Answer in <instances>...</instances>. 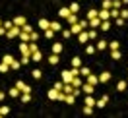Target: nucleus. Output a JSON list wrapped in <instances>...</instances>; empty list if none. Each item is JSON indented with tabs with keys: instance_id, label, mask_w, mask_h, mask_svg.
<instances>
[{
	"instance_id": "a878e982",
	"label": "nucleus",
	"mask_w": 128,
	"mask_h": 118,
	"mask_svg": "<svg viewBox=\"0 0 128 118\" xmlns=\"http://www.w3.org/2000/svg\"><path fill=\"white\" fill-rule=\"evenodd\" d=\"M111 58L112 60H120V58H122V52H120L118 48H116V50H111Z\"/></svg>"
},
{
	"instance_id": "9b49d317",
	"label": "nucleus",
	"mask_w": 128,
	"mask_h": 118,
	"mask_svg": "<svg viewBox=\"0 0 128 118\" xmlns=\"http://www.w3.org/2000/svg\"><path fill=\"white\" fill-rule=\"evenodd\" d=\"M101 21H103V19H101L99 16L93 17V19H89V27H95V29H99V27H101Z\"/></svg>"
},
{
	"instance_id": "3c124183",
	"label": "nucleus",
	"mask_w": 128,
	"mask_h": 118,
	"mask_svg": "<svg viewBox=\"0 0 128 118\" xmlns=\"http://www.w3.org/2000/svg\"><path fill=\"white\" fill-rule=\"evenodd\" d=\"M114 23L118 25V27H122V25H124V17H116V19H114Z\"/></svg>"
},
{
	"instance_id": "423d86ee",
	"label": "nucleus",
	"mask_w": 128,
	"mask_h": 118,
	"mask_svg": "<svg viewBox=\"0 0 128 118\" xmlns=\"http://www.w3.org/2000/svg\"><path fill=\"white\" fill-rule=\"evenodd\" d=\"M78 41H80L82 45H88V43H89V33L86 31V29H84V31H82L80 35H78Z\"/></svg>"
},
{
	"instance_id": "de8ad7c7",
	"label": "nucleus",
	"mask_w": 128,
	"mask_h": 118,
	"mask_svg": "<svg viewBox=\"0 0 128 118\" xmlns=\"http://www.w3.org/2000/svg\"><path fill=\"white\" fill-rule=\"evenodd\" d=\"M22 31H25V33H33V27H31L29 23H25L24 27H22Z\"/></svg>"
},
{
	"instance_id": "6ab92c4d",
	"label": "nucleus",
	"mask_w": 128,
	"mask_h": 118,
	"mask_svg": "<svg viewBox=\"0 0 128 118\" xmlns=\"http://www.w3.org/2000/svg\"><path fill=\"white\" fill-rule=\"evenodd\" d=\"M31 60L33 62H41V60H43V52H41V50H35L31 54Z\"/></svg>"
},
{
	"instance_id": "8fccbe9b",
	"label": "nucleus",
	"mask_w": 128,
	"mask_h": 118,
	"mask_svg": "<svg viewBox=\"0 0 128 118\" xmlns=\"http://www.w3.org/2000/svg\"><path fill=\"white\" fill-rule=\"evenodd\" d=\"M54 89L62 91V89H64V81H56V83H54Z\"/></svg>"
},
{
	"instance_id": "f03ea898",
	"label": "nucleus",
	"mask_w": 128,
	"mask_h": 118,
	"mask_svg": "<svg viewBox=\"0 0 128 118\" xmlns=\"http://www.w3.org/2000/svg\"><path fill=\"white\" fill-rule=\"evenodd\" d=\"M16 87L22 91V93H31V87L27 85V83H24L22 79H18V81H16Z\"/></svg>"
},
{
	"instance_id": "20e7f679",
	"label": "nucleus",
	"mask_w": 128,
	"mask_h": 118,
	"mask_svg": "<svg viewBox=\"0 0 128 118\" xmlns=\"http://www.w3.org/2000/svg\"><path fill=\"white\" fill-rule=\"evenodd\" d=\"M93 89H95V85H91V83H88V81H84V85H82V93L91 95V93H93Z\"/></svg>"
},
{
	"instance_id": "37998d69",
	"label": "nucleus",
	"mask_w": 128,
	"mask_h": 118,
	"mask_svg": "<svg viewBox=\"0 0 128 118\" xmlns=\"http://www.w3.org/2000/svg\"><path fill=\"white\" fill-rule=\"evenodd\" d=\"M82 112H84V114H88V116H89V114H93V107H89V105H86Z\"/></svg>"
},
{
	"instance_id": "5701e85b",
	"label": "nucleus",
	"mask_w": 128,
	"mask_h": 118,
	"mask_svg": "<svg viewBox=\"0 0 128 118\" xmlns=\"http://www.w3.org/2000/svg\"><path fill=\"white\" fill-rule=\"evenodd\" d=\"M10 70H12V68H10V64H6V62H0V74H8Z\"/></svg>"
},
{
	"instance_id": "a18cd8bd",
	"label": "nucleus",
	"mask_w": 128,
	"mask_h": 118,
	"mask_svg": "<svg viewBox=\"0 0 128 118\" xmlns=\"http://www.w3.org/2000/svg\"><path fill=\"white\" fill-rule=\"evenodd\" d=\"M2 25H4V27H6V31H8V29H12V27H14V19H12V21H10V19H6Z\"/></svg>"
},
{
	"instance_id": "9d476101",
	"label": "nucleus",
	"mask_w": 128,
	"mask_h": 118,
	"mask_svg": "<svg viewBox=\"0 0 128 118\" xmlns=\"http://www.w3.org/2000/svg\"><path fill=\"white\" fill-rule=\"evenodd\" d=\"M111 79V72H101L99 74V83H107Z\"/></svg>"
},
{
	"instance_id": "bf43d9fd",
	"label": "nucleus",
	"mask_w": 128,
	"mask_h": 118,
	"mask_svg": "<svg viewBox=\"0 0 128 118\" xmlns=\"http://www.w3.org/2000/svg\"><path fill=\"white\" fill-rule=\"evenodd\" d=\"M122 4H128V0H122Z\"/></svg>"
},
{
	"instance_id": "864d4df0",
	"label": "nucleus",
	"mask_w": 128,
	"mask_h": 118,
	"mask_svg": "<svg viewBox=\"0 0 128 118\" xmlns=\"http://www.w3.org/2000/svg\"><path fill=\"white\" fill-rule=\"evenodd\" d=\"M0 110H2V114H4V116L10 114V107H6V105H4V107H0Z\"/></svg>"
},
{
	"instance_id": "680f3d73",
	"label": "nucleus",
	"mask_w": 128,
	"mask_h": 118,
	"mask_svg": "<svg viewBox=\"0 0 128 118\" xmlns=\"http://www.w3.org/2000/svg\"><path fill=\"white\" fill-rule=\"evenodd\" d=\"M2 23H4V21H2V19H0V25H2Z\"/></svg>"
},
{
	"instance_id": "a19ab883",
	"label": "nucleus",
	"mask_w": 128,
	"mask_h": 118,
	"mask_svg": "<svg viewBox=\"0 0 128 118\" xmlns=\"http://www.w3.org/2000/svg\"><path fill=\"white\" fill-rule=\"evenodd\" d=\"M111 17H112V19L120 17V10H118V8H112V10H111Z\"/></svg>"
},
{
	"instance_id": "2f4dec72",
	"label": "nucleus",
	"mask_w": 128,
	"mask_h": 118,
	"mask_svg": "<svg viewBox=\"0 0 128 118\" xmlns=\"http://www.w3.org/2000/svg\"><path fill=\"white\" fill-rule=\"evenodd\" d=\"M88 33H89V39H99V31L95 27H91V31H88Z\"/></svg>"
},
{
	"instance_id": "a211bd4d",
	"label": "nucleus",
	"mask_w": 128,
	"mask_h": 118,
	"mask_svg": "<svg viewBox=\"0 0 128 118\" xmlns=\"http://www.w3.org/2000/svg\"><path fill=\"white\" fill-rule=\"evenodd\" d=\"M97 50H105V48L109 47V43H107V41H103V39H97Z\"/></svg>"
},
{
	"instance_id": "393cba45",
	"label": "nucleus",
	"mask_w": 128,
	"mask_h": 118,
	"mask_svg": "<svg viewBox=\"0 0 128 118\" xmlns=\"http://www.w3.org/2000/svg\"><path fill=\"white\" fill-rule=\"evenodd\" d=\"M39 27L45 31V29H48V27H50V21H48V19H39Z\"/></svg>"
},
{
	"instance_id": "c85d7f7f",
	"label": "nucleus",
	"mask_w": 128,
	"mask_h": 118,
	"mask_svg": "<svg viewBox=\"0 0 128 118\" xmlns=\"http://www.w3.org/2000/svg\"><path fill=\"white\" fill-rule=\"evenodd\" d=\"M109 29H111V21H109V19H103V21H101V31H109Z\"/></svg>"
},
{
	"instance_id": "c03bdc74",
	"label": "nucleus",
	"mask_w": 128,
	"mask_h": 118,
	"mask_svg": "<svg viewBox=\"0 0 128 118\" xmlns=\"http://www.w3.org/2000/svg\"><path fill=\"white\" fill-rule=\"evenodd\" d=\"M95 99H93V97H86V105H89V107H95Z\"/></svg>"
},
{
	"instance_id": "39448f33",
	"label": "nucleus",
	"mask_w": 128,
	"mask_h": 118,
	"mask_svg": "<svg viewBox=\"0 0 128 118\" xmlns=\"http://www.w3.org/2000/svg\"><path fill=\"white\" fill-rule=\"evenodd\" d=\"M70 14H72V12H70V6H62V8L58 10V17H62V19H66Z\"/></svg>"
},
{
	"instance_id": "473e14b6",
	"label": "nucleus",
	"mask_w": 128,
	"mask_h": 118,
	"mask_svg": "<svg viewBox=\"0 0 128 118\" xmlns=\"http://www.w3.org/2000/svg\"><path fill=\"white\" fill-rule=\"evenodd\" d=\"M31 76H33V78H35V79H41V78H43V72H41L39 68H35V70L31 72Z\"/></svg>"
},
{
	"instance_id": "7ed1b4c3",
	"label": "nucleus",
	"mask_w": 128,
	"mask_h": 118,
	"mask_svg": "<svg viewBox=\"0 0 128 118\" xmlns=\"http://www.w3.org/2000/svg\"><path fill=\"white\" fill-rule=\"evenodd\" d=\"M72 79H74L72 70H62V81L64 83H72Z\"/></svg>"
},
{
	"instance_id": "f257e3e1",
	"label": "nucleus",
	"mask_w": 128,
	"mask_h": 118,
	"mask_svg": "<svg viewBox=\"0 0 128 118\" xmlns=\"http://www.w3.org/2000/svg\"><path fill=\"white\" fill-rule=\"evenodd\" d=\"M20 33H22V27L14 25L12 29H8V31H6V37H8V39H14V37H20Z\"/></svg>"
},
{
	"instance_id": "6e6552de",
	"label": "nucleus",
	"mask_w": 128,
	"mask_h": 118,
	"mask_svg": "<svg viewBox=\"0 0 128 118\" xmlns=\"http://www.w3.org/2000/svg\"><path fill=\"white\" fill-rule=\"evenodd\" d=\"M70 31H72V35H80V33L84 31V27H82V23H80V21H78V23L70 25Z\"/></svg>"
},
{
	"instance_id": "4be33fe9",
	"label": "nucleus",
	"mask_w": 128,
	"mask_h": 118,
	"mask_svg": "<svg viewBox=\"0 0 128 118\" xmlns=\"http://www.w3.org/2000/svg\"><path fill=\"white\" fill-rule=\"evenodd\" d=\"M50 52H54V54H60V52H62V43H54Z\"/></svg>"
},
{
	"instance_id": "ddd939ff",
	"label": "nucleus",
	"mask_w": 128,
	"mask_h": 118,
	"mask_svg": "<svg viewBox=\"0 0 128 118\" xmlns=\"http://www.w3.org/2000/svg\"><path fill=\"white\" fill-rule=\"evenodd\" d=\"M101 8L112 10V8H114V0H103V2H101Z\"/></svg>"
},
{
	"instance_id": "4c0bfd02",
	"label": "nucleus",
	"mask_w": 128,
	"mask_h": 118,
	"mask_svg": "<svg viewBox=\"0 0 128 118\" xmlns=\"http://www.w3.org/2000/svg\"><path fill=\"white\" fill-rule=\"evenodd\" d=\"M126 81H118V83H116V91H120V93H122V91H124V89H126Z\"/></svg>"
},
{
	"instance_id": "f8f14e48",
	"label": "nucleus",
	"mask_w": 128,
	"mask_h": 118,
	"mask_svg": "<svg viewBox=\"0 0 128 118\" xmlns=\"http://www.w3.org/2000/svg\"><path fill=\"white\" fill-rule=\"evenodd\" d=\"M86 81H88V83H91V85H97V83H99V76H95V74H89L88 78H86Z\"/></svg>"
},
{
	"instance_id": "bb28decb",
	"label": "nucleus",
	"mask_w": 128,
	"mask_h": 118,
	"mask_svg": "<svg viewBox=\"0 0 128 118\" xmlns=\"http://www.w3.org/2000/svg\"><path fill=\"white\" fill-rule=\"evenodd\" d=\"M8 95H10V97H20V95H22V91H20V89L14 85V87H12V89L8 91Z\"/></svg>"
},
{
	"instance_id": "13d9d810",
	"label": "nucleus",
	"mask_w": 128,
	"mask_h": 118,
	"mask_svg": "<svg viewBox=\"0 0 128 118\" xmlns=\"http://www.w3.org/2000/svg\"><path fill=\"white\" fill-rule=\"evenodd\" d=\"M4 99H6V95H4L2 91H0V101H4Z\"/></svg>"
},
{
	"instance_id": "7c9ffc66",
	"label": "nucleus",
	"mask_w": 128,
	"mask_h": 118,
	"mask_svg": "<svg viewBox=\"0 0 128 118\" xmlns=\"http://www.w3.org/2000/svg\"><path fill=\"white\" fill-rule=\"evenodd\" d=\"M97 16H99V12H97L95 8H91V10L88 12V16H86V17H88V19H93V17H97Z\"/></svg>"
},
{
	"instance_id": "0eeeda50",
	"label": "nucleus",
	"mask_w": 128,
	"mask_h": 118,
	"mask_svg": "<svg viewBox=\"0 0 128 118\" xmlns=\"http://www.w3.org/2000/svg\"><path fill=\"white\" fill-rule=\"evenodd\" d=\"M25 23H27V17L25 16H16L14 17V25H18V27H24Z\"/></svg>"
},
{
	"instance_id": "f3484780",
	"label": "nucleus",
	"mask_w": 128,
	"mask_h": 118,
	"mask_svg": "<svg viewBox=\"0 0 128 118\" xmlns=\"http://www.w3.org/2000/svg\"><path fill=\"white\" fill-rule=\"evenodd\" d=\"M58 62H60V58H58V54H54V52H50V56H48V64H50V66H56Z\"/></svg>"
},
{
	"instance_id": "f704fd0d",
	"label": "nucleus",
	"mask_w": 128,
	"mask_h": 118,
	"mask_svg": "<svg viewBox=\"0 0 128 118\" xmlns=\"http://www.w3.org/2000/svg\"><path fill=\"white\" fill-rule=\"evenodd\" d=\"M70 12L78 14V12H80V4H78V2H72V4H70Z\"/></svg>"
},
{
	"instance_id": "4d7b16f0",
	"label": "nucleus",
	"mask_w": 128,
	"mask_h": 118,
	"mask_svg": "<svg viewBox=\"0 0 128 118\" xmlns=\"http://www.w3.org/2000/svg\"><path fill=\"white\" fill-rule=\"evenodd\" d=\"M29 48H31V54H33V52H35V50H39V48H37V45H35L33 41H31V43H29Z\"/></svg>"
},
{
	"instance_id": "c9c22d12",
	"label": "nucleus",
	"mask_w": 128,
	"mask_h": 118,
	"mask_svg": "<svg viewBox=\"0 0 128 118\" xmlns=\"http://www.w3.org/2000/svg\"><path fill=\"white\" fill-rule=\"evenodd\" d=\"M43 37H47V39H52V37H54V31H52V29L48 27V29H45V33H43Z\"/></svg>"
},
{
	"instance_id": "49530a36",
	"label": "nucleus",
	"mask_w": 128,
	"mask_h": 118,
	"mask_svg": "<svg viewBox=\"0 0 128 118\" xmlns=\"http://www.w3.org/2000/svg\"><path fill=\"white\" fill-rule=\"evenodd\" d=\"M109 47H111V50H116V48L120 47V43L118 41H112V43H109Z\"/></svg>"
},
{
	"instance_id": "5fc2aeb1",
	"label": "nucleus",
	"mask_w": 128,
	"mask_h": 118,
	"mask_svg": "<svg viewBox=\"0 0 128 118\" xmlns=\"http://www.w3.org/2000/svg\"><path fill=\"white\" fill-rule=\"evenodd\" d=\"M80 23H82L84 29H88V27H89V19H80Z\"/></svg>"
},
{
	"instance_id": "e433bc0d",
	"label": "nucleus",
	"mask_w": 128,
	"mask_h": 118,
	"mask_svg": "<svg viewBox=\"0 0 128 118\" xmlns=\"http://www.w3.org/2000/svg\"><path fill=\"white\" fill-rule=\"evenodd\" d=\"M60 35H62L64 39H70V37H72V31H70V27H68V29H62V31H60Z\"/></svg>"
},
{
	"instance_id": "4468645a",
	"label": "nucleus",
	"mask_w": 128,
	"mask_h": 118,
	"mask_svg": "<svg viewBox=\"0 0 128 118\" xmlns=\"http://www.w3.org/2000/svg\"><path fill=\"white\" fill-rule=\"evenodd\" d=\"M99 17H101V19H111V10L101 8V10H99Z\"/></svg>"
},
{
	"instance_id": "58836bf2",
	"label": "nucleus",
	"mask_w": 128,
	"mask_h": 118,
	"mask_svg": "<svg viewBox=\"0 0 128 118\" xmlns=\"http://www.w3.org/2000/svg\"><path fill=\"white\" fill-rule=\"evenodd\" d=\"M2 62L12 64V62H14V56H12V54H4V56H2Z\"/></svg>"
},
{
	"instance_id": "72a5a7b5",
	"label": "nucleus",
	"mask_w": 128,
	"mask_h": 118,
	"mask_svg": "<svg viewBox=\"0 0 128 118\" xmlns=\"http://www.w3.org/2000/svg\"><path fill=\"white\" fill-rule=\"evenodd\" d=\"M20 99H22V103H29V101H31V93H22V95H20Z\"/></svg>"
},
{
	"instance_id": "aec40b11",
	"label": "nucleus",
	"mask_w": 128,
	"mask_h": 118,
	"mask_svg": "<svg viewBox=\"0 0 128 118\" xmlns=\"http://www.w3.org/2000/svg\"><path fill=\"white\" fill-rule=\"evenodd\" d=\"M70 66H72V68H82V58L80 56H74L72 62H70Z\"/></svg>"
},
{
	"instance_id": "2eb2a0df",
	"label": "nucleus",
	"mask_w": 128,
	"mask_h": 118,
	"mask_svg": "<svg viewBox=\"0 0 128 118\" xmlns=\"http://www.w3.org/2000/svg\"><path fill=\"white\" fill-rule=\"evenodd\" d=\"M107 101H109V97H107V95H105L103 99H97V103H95V107H97V109H99V110H101V109H105V105H107Z\"/></svg>"
},
{
	"instance_id": "6e6d98bb",
	"label": "nucleus",
	"mask_w": 128,
	"mask_h": 118,
	"mask_svg": "<svg viewBox=\"0 0 128 118\" xmlns=\"http://www.w3.org/2000/svg\"><path fill=\"white\" fill-rule=\"evenodd\" d=\"M120 17H124V19H126V17H128V8L120 10Z\"/></svg>"
},
{
	"instance_id": "052dcab7",
	"label": "nucleus",
	"mask_w": 128,
	"mask_h": 118,
	"mask_svg": "<svg viewBox=\"0 0 128 118\" xmlns=\"http://www.w3.org/2000/svg\"><path fill=\"white\" fill-rule=\"evenodd\" d=\"M0 116H4V114H2V110H0Z\"/></svg>"
},
{
	"instance_id": "412c9836",
	"label": "nucleus",
	"mask_w": 128,
	"mask_h": 118,
	"mask_svg": "<svg viewBox=\"0 0 128 118\" xmlns=\"http://www.w3.org/2000/svg\"><path fill=\"white\" fill-rule=\"evenodd\" d=\"M50 29H52L54 33L62 31V25H60V21H50Z\"/></svg>"
},
{
	"instance_id": "ea45409f",
	"label": "nucleus",
	"mask_w": 128,
	"mask_h": 118,
	"mask_svg": "<svg viewBox=\"0 0 128 118\" xmlns=\"http://www.w3.org/2000/svg\"><path fill=\"white\" fill-rule=\"evenodd\" d=\"M97 50V47H93V45H86V54H93Z\"/></svg>"
},
{
	"instance_id": "09e8293b",
	"label": "nucleus",
	"mask_w": 128,
	"mask_h": 118,
	"mask_svg": "<svg viewBox=\"0 0 128 118\" xmlns=\"http://www.w3.org/2000/svg\"><path fill=\"white\" fill-rule=\"evenodd\" d=\"M29 60H31L29 54H22V64H29Z\"/></svg>"
},
{
	"instance_id": "c756f323",
	"label": "nucleus",
	"mask_w": 128,
	"mask_h": 118,
	"mask_svg": "<svg viewBox=\"0 0 128 118\" xmlns=\"http://www.w3.org/2000/svg\"><path fill=\"white\" fill-rule=\"evenodd\" d=\"M74 89H76V87H74L72 83H64V89H62V91L68 95V93H74Z\"/></svg>"
},
{
	"instance_id": "1a4fd4ad",
	"label": "nucleus",
	"mask_w": 128,
	"mask_h": 118,
	"mask_svg": "<svg viewBox=\"0 0 128 118\" xmlns=\"http://www.w3.org/2000/svg\"><path fill=\"white\" fill-rule=\"evenodd\" d=\"M20 52H22V54H29V56H31V48H29V43H20Z\"/></svg>"
},
{
	"instance_id": "b1692460",
	"label": "nucleus",
	"mask_w": 128,
	"mask_h": 118,
	"mask_svg": "<svg viewBox=\"0 0 128 118\" xmlns=\"http://www.w3.org/2000/svg\"><path fill=\"white\" fill-rule=\"evenodd\" d=\"M89 74H91V70H89L88 66H82V68H80V76H82V78H88Z\"/></svg>"
},
{
	"instance_id": "cd10ccee",
	"label": "nucleus",
	"mask_w": 128,
	"mask_h": 118,
	"mask_svg": "<svg viewBox=\"0 0 128 118\" xmlns=\"http://www.w3.org/2000/svg\"><path fill=\"white\" fill-rule=\"evenodd\" d=\"M64 103H66V105H74V103H76V95H74V93H68Z\"/></svg>"
},
{
	"instance_id": "dca6fc26",
	"label": "nucleus",
	"mask_w": 128,
	"mask_h": 118,
	"mask_svg": "<svg viewBox=\"0 0 128 118\" xmlns=\"http://www.w3.org/2000/svg\"><path fill=\"white\" fill-rule=\"evenodd\" d=\"M66 21H68V25H74V23H78V21H80V17H78V16H76V14L72 12L70 16L66 17Z\"/></svg>"
},
{
	"instance_id": "79ce46f5",
	"label": "nucleus",
	"mask_w": 128,
	"mask_h": 118,
	"mask_svg": "<svg viewBox=\"0 0 128 118\" xmlns=\"http://www.w3.org/2000/svg\"><path fill=\"white\" fill-rule=\"evenodd\" d=\"M10 68H12V70H20V68H22V62H20V60H14V62L10 64Z\"/></svg>"
},
{
	"instance_id": "603ef678",
	"label": "nucleus",
	"mask_w": 128,
	"mask_h": 118,
	"mask_svg": "<svg viewBox=\"0 0 128 118\" xmlns=\"http://www.w3.org/2000/svg\"><path fill=\"white\" fill-rule=\"evenodd\" d=\"M37 39H39V33L33 31V33H31V41H33V43H37ZM31 41H29V43H31Z\"/></svg>"
}]
</instances>
